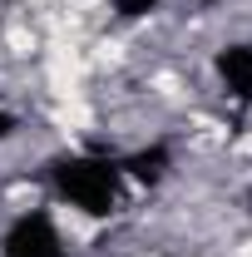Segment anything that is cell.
I'll use <instances>...</instances> for the list:
<instances>
[{"instance_id":"cell-1","label":"cell","mask_w":252,"mask_h":257,"mask_svg":"<svg viewBox=\"0 0 252 257\" xmlns=\"http://www.w3.org/2000/svg\"><path fill=\"white\" fill-rule=\"evenodd\" d=\"M55 188H60V198H69L79 213L109 218V213L119 208V198H124V163L89 159V154L64 159L60 168H55Z\"/></svg>"},{"instance_id":"cell-2","label":"cell","mask_w":252,"mask_h":257,"mask_svg":"<svg viewBox=\"0 0 252 257\" xmlns=\"http://www.w3.org/2000/svg\"><path fill=\"white\" fill-rule=\"evenodd\" d=\"M0 257H69L60 242V232H55V218L50 213H25L20 223L5 232V247Z\"/></svg>"},{"instance_id":"cell-3","label":"cell","mask_w":252,"mask_h":257,"mask_svg":"<svg viewBox=\"0 0 252 257\" xmlns=\"http://www.w3.org/2000/svg\"><path fill=\"white\" fill-rule=\"evenodd\" d=\"M218 74L237 99H252V45H232L218 55Z\"/></svg>"}]
</instances>
